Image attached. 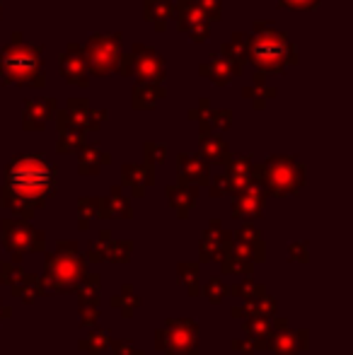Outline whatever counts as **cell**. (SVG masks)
<instances>
[{"instance_id": "7a4b0ae2", "label": "cell", "mask_w": 353, "mask_h": 355, "mask_svg": "<svg viewBox=\"0 0 353 355\" xmlns=\"http://www.w3.org/2000/svg\"><path fill=\"white\" fill-rule=\"evenodd\" d=\"M247 61H252L257 73L268 78L298 63V49L283 32L268 27V22H255V34L247 37Z\"/></svg>"}, {"instance_id": "5b68a950", "label": "cell", "mask_w": 353, "mask_h": 355, "mask_svg": "<svg viewBox=\"0 0 353 355\" xmlns=\"http://www.w3.org/2000/svg\"><path fill=\"white\" fill-rule=\"evenodd\" d=\"M133 73L138 75V83H157L162 85L167 75V63L160 53L148 44H133Z\"/></svg>"}, {"instance_id": "e0dca14e", "label": "cell", "mask_w": 353, "mask_h": 355, "mask_svg": "<svg viewBox=\"0 0 353 355\" xmlns=\"http://www.w3.org/2000/svg\"><path fill=\"white\" fill-rule=\"evenodd\" d=\"M117 73L119 75H131L133 73V56L131 53H121V58H119V63H117Z\"/></svg>"}, {"instance_id": "52a82bcc", "label": "cell", "mask_w": 353, "mask_h": 355, "mask_svg": "<svg viewBox=\"0 0 353 355\" xmlns=\"http://www.w3.org/2000/svg\"><path fill=\"white\" fill-rule=\"evenodd\" d=\"M61 78L71 85H78V87H87L89 85L85 53H83V46L78 42L68 44V51L61 56Z\"/></svg>"}, {"instance_id": "2e32d148", "label": "cell", "mask_w": 353, "mask_h": 355, "mask_svg": "<svg viewBox=\"0 0 353 355\" xmlns=\"http://www.w3.org/2000/svg\"><path fill=\"white\" fill-rule=\"evenodd\" d=\"M206 153L211 155V157H223V155L227 153V145L223 141H218V138H213V141L206 138Z\"/></svg>"}, {"instance_id": "277c9868", "label": "cell", "mask_w": 353, "mask_h": 355, "mask_svg": "<svg viewBox=\"0 0 353 355\" xmlns=\"http://www.w3.org/2000/svg\"><path fill=\"white\" fill-rule=\"evenodd\" d=\"M123 37L119 32L92 34L83 46L89 75H112L117 73V63L121 58Z\"/></svg>"}, {"instance_id": "30bf717a", "label": "cell", "mask_w": 353, "mask_h": 355, "mask_svg": "<svg viewBox=\"0 0 353 355\" xmlns=\"http://www.w3.org/2000/svg\"><path fill=\"white\" fill-rule=\"evenodd\" d=\"M198 73L206 75V78H211L218 87H225V85L230 83L235 75L242 73V68L227 63L225 58H211V61H206V63H201V66H198Z\"/></svg>"}, {"instance_id": "ba28073f", "label": "cell", "mask_w": 353, "mask_h": 355, "mask_svg": "<svg viewBox=\"0 0 353 355\" xmlns=\"http://www.w3.org/2000/svg\"><path fill=\"white\" fill-rule=\"evenodd\" d=\"M66 116L71 121V126L85 131V128H97L107 119V112L104 109H92L87 97H71L68 99Z\"/></svg>"}, {"instance_id": "9a60e30c", "label": "cell", "mask_w": 353, "mask_h": 355, "mask_svg": "<svg viewBox=\"0 0 353 355\" xmlns=\"http://www.w3.org/2000/svg\"><path fill=\"white\" fill-rule=\"evenodd\" d=\"M278 3L291 10H315L320 5V0H278Z\"/></svg>"}, {"instance_id": "ac0fdd59", "label": "cell", "mask_w": 353, "mask_h": 355, "mask_svg": "<svg viewBox=\"0 0 353 355\" xmlns=\"http://www.w3.org/2000/svg\"><path fill=\"white\" fill-rule=\"evenodd\" d=\"M146 155H148V157H153V159H160V162H162V157H165V145L148 143V145H146Z\"/></svg>"}, {"instance_id": "8fae6325", "label": "cell", "mask_w": 353, "mask_h": 355, "mask_svg": "<svg viewBox=\"0 0 353 355\" xmlns=\"http://www.w3.org/2000/svg\"><path fill=\"white\" fill-rule=\"evenodd\" d=\"M175 15V3L172 0H146L143 3V17L155 24L157 32L167 29V17Z\"/></svg>"}, {"instance_id": "6da1fadb", "label": "cell", "mask_w": 353, "mask_h": 355, "mask_svg": "<svg viewBox=\"0 0 353 355\" xmlns=\"http://www.w3.org/2000/svg\"><path fill=\"white\" fill-rule=\"evenodd\" d=\"M8 196L24 203H39L53 191V167L42 155H17L5 169Z\"/></svg>"}, {"instance_id": "9c48e42d", "label": "cell", "mask_w": 353, "mask_h": 355, "mask_svg": "<svg viewBox=\"0 0 353 355\" xmlns=\"http://www.w3.org/2000/svg\"><path fill=\"white\" fill-rule=\"evenodd\" d=\"M56 114V99H27L22 112V123L27 131H39L49 123V119Z\"/></svg>"}, {"instance_id": "4fadbf2b", "label": "cell", "mask_w": 353, "mask_h": 355, "mask_svg": "<svg viewBox=\"0 0 353 355\" xmlns=\"http://www.w3.org/2000/svg\"><path fill=\"white\" fill-rule=\"evenodd\" d=\"M223 58L232 66L242 68L247 63V34L235 32L225 44H223Z\"/></svg>"}, {"instance_id": "3957f363", "label": "cell", "mask_w": 353, "mask_h": 355, "mask_svg": "<svg viewBox=\"0 0 353 355\" xmlns=\"http://www.w3.org/2000/svg\"><path fill=\"white\" fill-rule=\"evenodd\" d=\"M0 78H3L5 83L44 87V85H46L44 46L22 42V34L15 32L12 42L0 53Z\"/></svg>"}, {"instance_id": "7c38bea8", "label": "cell", "mask_w": 353, "mask_h": 355, "mask_svg": "<svg viewBox=\"0 0 353 355\" xmlns=\"http://www.w3.org/2000/svg\"><path fill=\"white\" fill-rule=\"evenodd\" d=\"M165 87L157 83H136L133 87V107L136 109H150L160 99H165Z\"/></svg>"}, {"instance_id": "8992f818", "label": "cell", "mask_w": 353, "mask_h": 355, "mask_svg": "<svg viewBox=\"0 0 353 355\" xmlns=\"http://www.w3.org/2000/svg\"><path fill=\"white\" fill-rule=\"evenodd\" d=\"M175 19H177V29L182 34H187L191 42H206L208 39V27H211V22L203 17L201 10L193 3L179 0L175 5Z\"/></svg>"}, {"instance_id": "5bb4252c", "label": "cell", "mask_w": 353, "mask_h": 355, "mask_svg": "<svg viewBox=\"0 0 353 355\" xmlns=\"http://www.w3.org/2000/svg\"><path fill=\"white\" fill-rule=\"evenodd\" d=\"M189 3H193L198 10H201V15L208 19V22H216V19L223 17V5L221 0H189Z\"/></svg>"}]
</instances>
